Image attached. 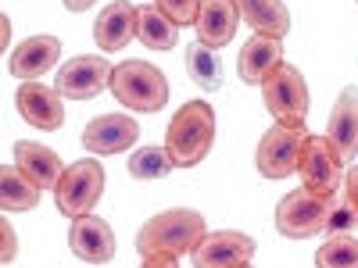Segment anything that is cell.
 I'll use <instances>...</instances> for the list:
<instances>
[{
    "instance_id": "cell-1",
    "label": "cell",
    "mask_w": 358,
    "mask_h": 268,
    "mask_svg": "<svg viewBox=\"0 0 358 268\" xmlns=\"http://www.w3.org/2000/svg\"><path fill=\"white\" fill-rule=\"evenodd\" d=\"M208 236V225L190 207H169V211L147 218L136 232V251L140 258H183L201 247Z\"/></svg>"
},
{
    "instance_id": "cell-2",
    "label": "cell",
    "mask_w": 358,
    "mask_h": 268,
    "mask_svg": "<svg viewBox=\"0 0 358 268\" xmlns=\"http://www.w3.org/2000/svg\"><path fill=\"white\" fill-rule=\"evenodd\" d=\"M215 143V111L204 100H187L172 114L169 133H165V147L176 161V168H194L208 158Z\"/></svg>"
},
{
    "instance_id": "cell-3",
    "label": "cell",
    "mask_w": 358,
    "mask_h": 268,
    "mask_svg": "<svg viewBox=\"0 0 358 268\" xmlns=\"http://www.w3.org/2000/svg\"><path fill=\"white\" fill-rule=\"evenodd\" d=\"M111 94H115L118 104L129 107V111L155 114L169 100V82H165L162 68H155L151 61H122V65H115Z\"/></svg>"
},
{
    "instance_id": "cell-4",
    "label": "cell",
    "mask_w": 358,
    "mask_h": 268,
    "mask_svg": "<svg viewBox=\"0 0 358 268\" xmlns=\"http://www.w3.org/2000/svg\"><path fill=\"white\" fill-rule=\"evenodd\" d=\"M101 193H104V165L94 158H83L65 168L62 183L54 190V204L65 218H83V215H94Z\"/></svg>"
},
{
    "instance_id": "cell-5",
    "label": "cell",
    "mask_w": 358,
    "mask_h": 268,
    "mask_svg": "<svg viewBox=\"0 0 358 268\" xmlns=\"http://www.w3.org/2000/svg\"><path fill=\"white\" fill-rule=\"evenodd\" d=\"M262 100L276 122H290V126H305L308 104H312L305 75L287 61L280 68H273V75L262 82Z\"/></svg>"
},
{
    "instance_id": "cell-6",
    "label": "cell",
    "mask_w": 358,
    "mask_h": 268,
    "mask_svg": "<svg viewBox=\"0 0 358 268\" xmlns=\"http://www.w3.org/2000/svg\"><path fill=\"white\" fill-rule=\"evenodd\" d=\"M326 215H330V197L301 186L276 204V229L287 240H312V236L326 232Z\"/></svg>"
},
{
    "instance_id": "cell-7",
    "label": "cell",
    "mask_w": 358,
    "mask_h": 268,
    "mask_svg": "<svg viewBox=\"0 0 358 268\" xmlns=\"http://www.w3.org/2000/svg\"><path fill=\"white\" fill-rule=\"evenodd\" d=\"M308 140V129L305 126H290V122H273V129H268L258 143V172L265 179H287L297 172V165H301V147Z\"/></svg>"
},
{
    "instance_id": "cell-8",
    "label": "cell",
    "mask_w": 358,
    "mask_h": 268,
    "mask_svg": "<svg viewBox=\"0 0 358 268\" xmlns=\"http://www.w3.org/2000/svg\"><path fill=\"white\" fill-rule=\"evenodd\" d=\"M297 175L301 183L312 190V193H322V197H334L344 190V161L337 158L334 143L326 136H312L305 140L301 147V165H297Z\"/></svg>"
},
{
    "instance_id": "cell-9",
    "label": "cell",
    "mask_w": 358,
    "mask_h": 268,
    "mask_svg": "<svg viewBox=\"0 0 358 268\" xmlns=\"http://www.w3.org/2000/svg\"><path fill=\"white\" fill-rule=\"evenodd\" d=\"M111 75L115 68L108 65V57L101 54H79L72 57V61L62 65V72H57V94L62 97H72V100H90L104 94V89L111 86Z\"/></svg>"
},
{
    "instance_id": "cell-10",
    "label": "cell",
    "mask_w": 358,
    "mask_h": 268,
    "mask_svg": "<svg viewBox=\"0 0 358 268\" xmlns=\"http://www.w3.org/2000/svg\"><path fill=\"white\" fill-rule=\"evenodd\" d=\"M15 104H18V114L33 129L54 133V129L65 126V97L57 94V86H47L40 79H29V82L18 86Z\"/></svg>"
},
{
    "instance_id": "cell-11",
    "label": "cell",
    "mask_w": 358,
    "mask_h": 268,
    "mask_svg": "<svg viewBox=\"0 0 358 268\" xmlns=\"http://www.w3.org/2000/svg\"><path fill=\"white\" fill-rule=\"evenodd\" d=\"M251 258H255L251 236L222 229V232H208L201 240V247L194 251V268H241L251 265Z\"/></svg>"
},
{
    "instance_id": "cell-12",
    "label": "cell",
    "mask_w": 358,
    "mask_h": 268,
    "mask_svg": "<svg viewBox=\"0 0 358 268\" xmlns=\"http://www.w3.org/2000/svg\"><path fill=\"white\" fill-rule=\"evenodd\" d=\"M136 136H140L136 118H129V114H101L83 129V147L90 154L111 158V154L129 151V147L136 143Z\"/></svg>"
},
{
    "instance_id": "cell-13",
    "label": "cell",
    "mask_w": 358,
    "mask_h": 268,
    "mask_svg": "<svg viewBox=\"0 0 358 268\" xmlns=\"http://www.w3.org/2000/svg\"><path fill=\"white\" fill-rule=\"evenodd\" d=\"M69 251L86 265H108L115 258V232L104 218L83 215L69 225Z\"/></svg>"
},
{
    "instance_id": "cell-14",
    "label": "cell",
    "mask_w": 358,
    "mask_h": 268,
    "mask_svg": "<svg viewBox=\"0 0 358 268\" xmlns=\"http://www.w3.org/2000/svg\"><path fill=\"white\" fill-rule=\"evenodd\" d=\"M326 140L334 143V151L344 165L355 161L358 154V86H344L341 97L330 111V122H326Z\"/></svg>"
},
{
    "instance_id": "cell-15",
    "label": "cell",
    "mask_w": 358,
    "mask_h": 268,
    "mask_svg": "<svg viewBox=\"0 0 358 268\" xmlns=\"http://www.w3.org/2000/svg\"><path fill=\"white\" fill-rule=\"evenodd\" d=\"M57 57H62V40H57V36H29V40H22L11 50L8 68H11L15 79L29 82V79L47 75L57 65Z\"/></svg>"
},
{
    "instance_id": "cell-16",
    "label": "cell",
    "mask_w": 358,
    "mask_h": 268,
    "mask_svg": "<svg viewBox=\"0 0 358 268\" xmlns=\"http://www.w3.org/2000/svg\"><path fill=\"white\" fill-rule=\"evenodd\" d=\"M15 165L22 168V175L33 179L40 190H57V183H62V175L69 168V165H62V158H57L50 147L33 143V140L15 143Z\"/></svg>"
},
{
    "instance_id": "cell-17",
    "label": "cell",
    "mask_w": 358,
    "mask_h": 268,
    "mask_svg": "<svg viewBox=\"0 0 358 268\" xmlns=\"http://www.w3.org/2000/svg\"><path fill=\"white\" fill-rule=\"evenodd\" d=\"M136 18H140V8L129 4V0H115L108 4L97 22H94V40L101 50H122L133 36H136Z\"/></svg>"
},
{
    "instance_id": "cell-18",
    "label": "cell",
    "mask_w": 358,
    "mask_h": 268,
    "mask_svg": "<svg viewBox=\"0 0 358 268\" xmlns=\"http://www.w3.org/2000/svg\"><path fill=\"white\" fill-rule=\"evenodd\" d=\"M236 25H241V8H236V0H201L197 40L204 47H226L236 36Z\"/></svg>"
},
{
    "instance_id": "cell-19",
    "label": "cell",
    "mask_w": 358,
    "mask_h": 268,
    "mask_svg": "<svg viewBox=\"0 0 358 268\" xmlns=\"http://www.w3.org/2000/svg\"><path fill=\"white\" fill-rule=\"evenodd\" d=\"M280 65H283V40L273 36H251L241 47V57H236V72L248 86H262Z\"/></svg>"
},
{
    "instance_id": "cell-20",
    "label": "cell",
    "mask_w": 358,
    "mask_h": 268,
    "mask_svg": "<svg viewBox=\"0 0 358 268\" xmlns=\"http://www.w3.org/2000/svg\"><path fill=\"white\" fill-rule=\"evenodd\" d=\"M236 8H241V22L251 25L255 36L283 40L290 33V11L283 0H236Z\"/></svg>"
},
{
    "instance_id": "cell-21",
    "label": "cell",
    "mask_w": 358,
    "mask_h": 268,
    "mask_svg": "<svg viewBox=\"0 0 358 268\" xmlns=\"http://www.w3.org/2000/svg\"><path fill=\"white\" fill-rule=\"evenodd\" d=\"M40 193L43 190L29 175H22L18 165H4V172H0V204H4V211H33L40 204Z\"/></svg>"
},
{
    "instance_id": "cell-22",
    "label": "cell",
    "mask_w": 358,
    "mask_h": 268,
    "mask_svg": "<svg viewBox=\"0 0 358 268\" xmlns=\"http://www.w3.org/2000/svg\"><path fill=\"white\" fill-rule=\"evenodd\" d=\"M187 72L194 79V86H201L204 94H219L222 89V61L215 47H204L201 40L187 47Z\"/></svg>"
},
{
    "instance_id": "cell-23",
    "label": "cell",
    "mask_w": 358,
    "mask_h": 268,
    "mask_svg": "<svg viewBox=\"0 0 358 268\" xmlns=\"http://www.w3.org/2000/svg\"><path fill=\"white\" fill-rule=\"evenodd\" d=\"M136 40L147 50H172L179 40V25L172 18H165L158 8H140L136 18Z\"/></svg>"
},
{
    "instance_id": "cell-24",
    "label": "cell",
    "mask_w": 358,
    "mask_h": 268,
    "mask_svg": "<svg viewBox=\"0 0 358 268\" xmlns=\"http://www.w3.org/2000/svg\"><path fill=\"white\" fill-rule=\"evenodd\" d=\"M176 168L169 147H140V151L129 158L126 172L129 179H136V183H155V179H165L169 172Z\"/></svg>"
},
{
    "instance_id": "cell-25",
    "label": "cell",
    "mask_w": 358,
    "mask_h": 268,
    "mask_svg": "<svg viewBox=\"0 0 358 268\" xmlns=\"http://www.w3.org/2000/svg\"><path fill=\"white\" fill-rule=\"evenodd\" d=\"M315 268H358V240L351 232H330L315 251Z\"/></svg>"
},
{
    "instance_id": "cell-26",
    "label": "cell",
    "mask_w": 358,
    "mask_h": 268,
    "mask_svg": "<svg viewBox=\"0 0 358 268\" xmlns=\"http://www.w3.org/2000/svg\"><path fill=\"white\" fill-rule=\"evenodd\" d=\"M358 229V207L351 204V197L341 190L330 197V215H326V232H351Z\"/></svg>"
},
{
    "instance_id": "cell-27",
    "label": "cell",
    "mask_w": 358,
    "mask_h": 268,
    "mask_svg": "<svg viewBox=\"0 0 358 268\" xmlns=\"http://www.w3.org/2000/svg\"><path fill=\"white\" fill-rule=\"evenodd\" d=\"M155 8L172 18L179 29L183 25H197V11H201V0H155Z\"/></svg>"
},
{
    "instance_id": "cell-28",
    "label": "cell",
    "mask_w": 358,
    "mask_h": 268,
    "mask_svg": "<svg viewBox=\"0 0 358 268\" xmlns=\"http://www.w3.org/2000/svg\"><path fill=\"white\" fill-rule=\"evenodd\" d=\"M0 240H4V265H11L15 258H18V240H15V229H11V222H4L0 225Z\"/></svg>"
},
{
    "instance_id": "cell-29",
    "label": "cell",
    "mask_w": 358,
    "mask_h": 268,
    "mask_svg": "<svg viewBox=\"0 0 358 268\" xmlns=\"http://www.w3.org/2000/svg\"><path fill=\"white\" fill-rule=\"evenodd\" d=\"M344 193L351 197V204L358 207V165H351L348 168V175H344Z\"/></svg>"
},
{
    "instance_id": "cell-30",
    "label": "cell",
    "mask_w": 358,
    "mask_h": 268,
    "mask_svg": "<svg viewBox=\"0 0 358 268\" xmlns=\"http://www.w3.org/2000/svg\"><path fill=\"white\" fill-rule=\"evenodd\" d=\"M140 268H179V258H143V265Z\"/></svg>"
},
{
    "instance_id": "cell-31",
    "label": "cell",
    "mask_w": 358,
    "mask_h": 268,
    "mask_svg": "<svg viewBox=\"0 0 358 268\" xmlns=\"http://www.w3.org/2000/svg\"><path fill=\"white\" fill-rule=\"evenodd\" d=\"M97 0H65V8L69 11H86V8H94Z\"/></svg>"
},
{
    "instance_id": "cell-32",
    "label": "cell",
    "mask_w": 358,
    "mask_h": 268,
    "mask_svg": "<svg viewBox=\"0 0 358 268\" xmlns=\"http://www.w3.org/2000/svg\"><path fill=\"white\" fill-rule=\"evenodd\" d=\"M0 36H4V47L11 43V18H8V15L0 18Z\"/></svg>"
},
{
    "instance_id": "cell-33",
    "label": "cell",
    "mask_w": 358,
    "mask_h": 268,
    "mask_svg": "<svg viewBox=\"0 0 358 268\" xmlns=\"http://www.w3.org/2000/svg\"><path fill=\"white\" fill-rule=\"evenodd\" d=\"M241 268H251V265H241Z\"/></svg>"
},
{
    "instance_id": "cell-34",
    "label": "cell",
    "mask_w": 358,
    "mask_h": 268,
    "mask_svg": "<svg viewBox=\"0 0 358 268\" xmlns=\"http://www.w3.org/2000/svg\"><path fill=\"white\" fill-rule=\"evenodd\" d=\"M355 4H358V0H355Z\"/></svg>"
}]
</instances>
